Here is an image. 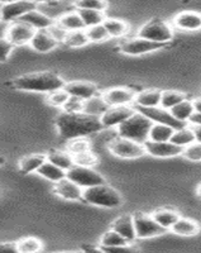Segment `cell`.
Listing matches in <instances>:
<instances>
[{"mask_svg": "<svg viewBox=\"0 0 201 253\" xmlns=\"http://www.w3.org/2000/svg\"><path fill=\"white\" fill-rule=\"evenodd\" d=\"M56 126L61 139L69 142L79 138H86L89 135L104 129L100 118L91 117L85 113L61 112L56 118Z\"/></svg>", "mask_w": 201, "mask_h": 253, "instance_id": "obj_1", "label": "cell"}, {"mask_svg": "<svg viewBox=\"0 0 201 253\" xmlns=\"http://www.w3.org/2000/svg\"><path fill=\"white\" fill-rule=\"evenodd\" d=\"M66 84V81L58 74L52 71L31 72V74H24L12 80V86L14 89L47 92V94L65 89Z\"/></svg>", "mask_w": 201, "mask_h": 253, "instance_id": "obj_2", "label": "cell"}, {"mask_svg": "<svg viewBox=\"0 0 201 253\" xmlns=\"http://www.w3.org/2000/svg\"><path fill=\"white\" fill-rule=\"evenodd\" d=\"M152 126L153 122L151 119L147 118L141 112H135L134 115L117 128V135L144 144L150 139V130Z\"/></svg>", "mask_w": 201, "mask_h": 253, "instance_id": "obj_3", "label": "cell"}, {"mask_svg": "<svg viewBox=\"0 0 201 253\" xmlns=\"http://www.w3.org/2000/svg\"><path fill=\"white\" fill-rule=\"evenodd\" d=\"M83 202L99 208L114 209L123 204V198L115 187L103 184L83 190Z\"/></svg>", "mask_w": 201, "mask_h": 253, "instance_id": "obj_4", "label": "cell"}, {"mask_svg": "<svg viewBox=\"0 0 201 253\" xmlns=\"http://www.w3.org/2000/svg\"><path fill=\"white\" fill-rule=\"evenodd\" d=\"M137 36L156 43L168 44L173 40V27L166 20L153 18L138 29Z\"/></svg>", "mask_w": 201, "mask_h": 253, "instance_id": "obj_5", "label": "cell"}, {"mask_svg": "<svg viewBox=\"0 0 201 253\" xmlns=\"http://www.w3.org/2000/svg\"><path fill=\"white\" fill-rule=\"evenodd\" d=\"M108 148L112 152V155L123 158V160H135V158H141L144 155H147L144 144L137 143V142L130 141V139L119 137V135L110 139L109 143H108Z\"/></svg>", "mask_w": 201, "mask_h": 253, "instance_id": "obj_6", "label": "cell"}, {"mask_svg": "<svg viewBox=\"0 0 201 253\" xmlns=\"http://www.w3.org/2000/svg\"><path fill=\"white\" fill-rule=\"evenodd\" d=\"M67 178L76 182L83 190L98 186V185L107 184L105 177L99 171L95 170L94 167L79 166V165H75L71 170L67 171Z\"/></svg>", "mask_w": 201, "mask_h": 253, "instance_id": "obj_7", "label": "cell"}, {"mask_svg": "<svg viewBox=\"0 0 201 253\" xmlns=\"http://www.w3.org/2000/svg\"><path fill=\"white\" fill-rule=\"evenodd\" d=\"M134 218L135 230H137V239H148L162 236L167 232L163 227L158 224L152 214H146L142 211H135L133 214Z\"/></svg>", "mask_w": 201, "mask_h": 253, "instance_id": "obj_8", "label": "cell"}, {"mask_svg": "<svg viewBox=\"0 0 201 253\" xmlns=\"http://www.w3.org/2000/svg\"><path fill=\"white\" fill-rule=\"evenodd\" d=\"M166 46L167 44L156 43V42H152V41L144 40V38L135 36V37L125 38L119 44V49L124 55L142 56L146 55V53H151L153 51H158V49L163 48Z\"/></svg>", "mask_w": 201, "mask_h": 253, "instance_id": "obj_9", "label": "cell"}, {"mask_svg": "<svg viewBox=\"0 0 201 253\" xmlns=\"http://www.w3.org/2000/svg\"><path fill=\"white\" fill-rule=\"evenodd\" d=\"M36 32L37 31L35 28H32L24 22L15 20V22L8 24V28L1 37H5L14 47L24 46V44L31 43Z\"/></svg>", "mask_w": 201, "mask_h": 253, "instance_id": "obj_10", "label": "cell"}, {"mask_svg": "<svg viewBox=\"0 0 201 253\" xmlns=\"http://www.w3.org/2000/svg\"><path fill=\"white\" fill-rule=\"evenodd\" d=\"M38 8L37 1H1L0 5V19L5 23H12L20 19L27 13Z\"/></svg>", "mask_w": 201, "mask_h": 253, "instance_id": "obj_11", "label": "cell"}, {"mask_svg": "<svg viewBox=\"0 0 201 253\" xmlns=\"http://www.w3.org/2000/svg\"><path fill=\"white\" fill-rule=\"evenodd\" d=\"M138 91L132 87L115 86L104 90L101 92L109 107H121V105H134L135 96Z\"/></svg>", "mask_w": 201, "mask_h": 253, "instance_id": "obj_12", "label": "cell"}, {"mask_svg": "<svg viewBox=\"0 0 201 253\" xmlns=\"http://www.w3.org/2000/svg\"><path fill=\"white\" fill-rule=\"evenodd\" d=\"M134 105H121V107H109L101 117L104 128H118L121 124L135 114Z\"/></svg>", "mask_w": 201, "mask_h": 253, "instance_id": "obj_13", "label": "cell"}, {"mask_svg": "<svg viewBox=\"0 0 201 253\" xmlns=\"http://www.w3.org/2000/svg\"><path fill=\"white\" fill-rule=\"evenodd\" d=\"M137 112H141L144 114L148 119L153 122V123L166 124V126H172L173 129H181L184 126H187L189 124L182 123V122L177 121V119L171 114L170 110H166L161 107L156 108H137L134 107Z\"/></svg>", "mask_w": 201, "mask_h": 253, "instance_id": "obj_14", "label": "cell"}, {"mask_svg": "<svg viewBox=\"0 0 201 253\" xmlns=\"http://www.w3.org/2000/svg\"><path fill=\"white\" fill-rule=\"evenodd\" d=\"M147 155L156 158H172L182 156L184 148L176 146L172 142H152L148 141L144 143Z\"/></svg>", "mask_w": 201, "mask_h": 253, "instance_id": "obj_15", "label": "cell"}, {"mask_svg": "<svg viewBox=\"0 0 201 253\" xmlns=\"http://www.w3.org/2000/svg\"><path fill=\"white\" fill-rule=\"evenodd\" d=\"M173 28L180 31L194 32L201 29V13L195 10H184L173 17L171 22Z\"/></svg>", "mask_w": 201, "mask_h": 253, "instance_id": "obj_16", "label": "cell"}, {"mask_svg": "<svg viewBox=\"0 0 201 253\" xmlns=\"http://www.w3.org/2000/svg\"><path fill=\"white\" fill-rule=\"evenodd\" d=\"M65 90L69 92L70 96H75V98L81 99L83 101L100 94L98 86L95 84L85 80L70 81V83L66 84Z\"/></svg>", "mask_w": 201, "mask_h": 253, "instance_id": "obj_17", "label": "cell"}, {"mask_svg": "<svg viewBox=\"0 0 201 253\" xmlns=\"http://www.w3.org/2000/svg\"><path fill=\"white\" fill-rule=\"evenodd\" d=\"M56 195L63 200H70V202H78L83 200V189L79 186L76 182L71 181L70 178H63L60 182L55 184L53 187Z\"/></svg>", "mask_w": 201, "mask_h": 253, "instance_id": "obj_18", "label": "cell"}, {"mask_svg": "<svg viewBox=\"0 0 201 253\" xmlns=\"http://www.w3.org/2000/svg\"><path fill=\"white\" fill-rule=\"evenodd\" d=\"M38 9L52 20L57 22L62 15L75 10L76 4L67 3V1H43V3H38Z\"/></svg>", "mask_w": 201, "mask_h": 253, "instance_id": "obj_19", "label": "cell"}, {"mask_svg": "<svg viewBox=\"0 0 201 253\" xmlns=\"http://www.w3.org/2000/svg\"><path fill=\"white\" fill-rule=\"evenodd\" d=\"M112 229L118 232L129 243H132V242L137 239L134 218H133V215H129V214H124V215H121L119 218L115 219L112 223Z\"/></svg>", "mask_w": 201, "mask_h": 253, "instance_id": "obj_20", "label": "cell"}, {"mask_svg": "<svg viewBox=\"0 0 201 253\" xmlns=\"http://www.w3.org/2000/svg\"><path fill=\"white\" fill-rule=\"evenodd\" d=\"M29 46L35 51L40 52V53H46V52L52 51V49H55L56 47L60 46V43L49 35L47 29H44V31L36 32L35 37H33L32 42L29 43Z\"/></svg>", "mask_w": 201, "mask_h": 253, "instance_id": "obj_21", "label": "cell"}, {"mask_svg": "<svg viewBox=\"0 0 201 253\" xmlns=\"http://www.w3.org/2000/svg\"><path fill=\"white\" fill-rule=\"evenodd\" d=\"M162 90L160 89H144L142 91H138L135 96L134 107L137 108H156L160 107L161 104Z\"/></svg>", "mask_w": 201, "mask_h": 253, "instance_id": "obj_22", "label": "cell"}, {"mask_svg": "<svg viewBox=\"0 0 201 253\" xmlns=\"http://www.w3.org/2000/svg\"><path fill=\"white\" fill-rule=\"evenodd\" d=\"M20 22H24L28 26H31L32 28H35L36 31H44V29H48L52 24L55 23V20H52L51 18L47 17L44 13H42L40 9H35L32 12L27 13L23 17L20 18Z\"/></svg>", "mask_w": 201, "mask_h": 253, "instance_id": "obj_23", "label": "cell"}, {"mask_svg": "<svg viewBox=\"0 0 201 253\" xmlns=\"http://www.w3.org/2000/svg\"><path fill=\"white\" fill-rule=\"evenodd\" d=\"M152 216L161 227L167 230H171L176 221L181 218V214L172 208H160L153 211Z\"/></svg>", "mask_w": 201, "mask_h": 253, "instance_id": "obj_24", "label": "cell"}, {"mask_svg": "<svg viewBox=\"0 0 201 253\" xmlns=\"http://www.w3.org/2000/svg\"><path fill=\"white\" fill-rule=\"evenodd\" d=\"M108 108H109V105H108L107 101H105V99L103 98V95L100 92L96 96H92V98L83 101L82 113L91 115V117H96V118H101L104 113L108 110Z\"/></svg>", "mask_w": 201, "mask_h": 253, "instance_id": "obj_25", "label": "cell"}, {"mask_svg": "<svg viewBox=\"0 0 201 253\" xmlns=\"http://www.w3.org/2000/svg\"><path fill=\"white\" fill-rule=\"evenodd\" d=\"M171 232L181 237H194L200 233V224L194 219L181 216L171 228Z\"/></svg>", "mask_w": 201, "mask_h": 253, "instance_id": "obj_26", "label": "cell"}, {"mask_svg": "<svg viewBox=\"0 0 201 253\" xmlns=\"http://www.w3.org/2000/svg\"><path fill=\"white\" fill-rule=\"evenodd\" d=\"M47 161V155L42 153H33V155H27L22 157L18 162V167L23 173L37 172L40 166Z\"/></svg>", "mask_w": 201, "mask_h": 253, "instance_id": "obj_27", "label": "cell"}, {"mask_svg": "<svg viewBox=\"0 0 201 253\" xmlns=\"http://www.w3.org/2000/svg\"><path fill=\"white\" fill-rule=\"evenodd\" d=\"M47 160L52 164H55L56 166H58L60 169L67 171H70L72 167L75 166V158L69 151H62V150H52L47 153Z\"/></svg>", "mask_w": 201, "mask_h": 253, "instance_id": "obj_28", "label": "cell"}, {"mask_svg": "<svg viewBox=\"0 0 201 253\" xmlns=\"http://www.w3.org/2000/svg\"><path fill=\"white\" fill-rule=\"evenodd\" d=\"M37 173L40 176H42L43 178H46V180H48V181L55 182V184H57L61 180L67 177L66 171L60 169L58 166H56L55 164L49 162L48 160L40 166V169L37 171Z\"/></svg>", "mask_w": 201, "mask_h": 253, "instance_id": "obj_29", "label": "cell"}, {"mask_svg": "<svg viewBox=\"0 0 201 253\" xmlns=\"http://www.w3.org/2000/svg\"><path fill=\"white\" fill-rule=\"evenodd\" d=\"M104 27L107 28L110 38H123L129 33V24L125 20L118 18H107L104 22Z\"/></svg>", "mask_w": 201, "mask_h": 253, "instance_id": "obj_30", "label": "cell"}, {"mask_svg": "<svg viewBox=\"0 0 201 253\" xmlns=\"http://www.w3.org/2000/svg\"><path fill=\"white\" fill-rule=\"evenodd\" d=\"M171 142L175 143L176 146L181 147V148H186L190 144H193L194 142H196L195 132H194V128L191 126H187L181 128V129H176L173 133Z\"/></svg>", "mask_w": 201, "mask_h": 253, "instance_id": "obj_31", "label": "cell"}, {"mask_svg": "<svg viewBox=\"0 0 201 253\" xmlns=\"http://www.w3.org/2000/svg\"><path fill=\"white\" fill-rule=\"evenodd\" d=\"M187 99V95L182 91H177V90H162L161 96V104L160 107L163 108L166 110H171L182 103Z\"/></svg>", "mask_w": 201, "mask_h": 253, "instance_id": "obj_32", "label": "cell"}, {"mask_svg": "<svg viewBox=\"0 0 201 253\" xmlns=\"http://www.w3.org/2000/svg\"><path fill=\"white\" fill-rule=\"evenodd\" d=\"M170 112L177 121L189 124V121L191 119L194 113H195V107H194L193 99L187 98L186 100H184L182 103L176 105V107L173 108V109H171Z\"/></svg>", "mask_w": 201, "mask_h": 253, "instance_id": "obj_33", "label": "cell"}, {"mask_svg": "<svg viewBox=\"0 0 201 253\" xmlns=\"http://www.w3.org/2000/svg\"><path fill=\"white\" fill-rule=\"evenodd\" d=\"M176 129L172 126H166V124L153 123L152 128L150 130V139L152 142H171L173 133Z\"/></svg>", "mask_w": 201, "mask_h": 253, "instance_id": "obj_34", "label": "cell"}, {"mask_svg": "<svg viewBox=\"0 0 201 253\" xmlns=\"http://www.w3.org/2000/svg\"><path fill=\"white\" fill-rule=\"evenodd\" d=\"M58 23L66 29L67 32H74V31H82L85 28V24H83L82 19H81L80 14L78 13V10H72L69 12L67 14L62 15L60 19L57 20Z\"/></svg>", "mask_w": 201, "mask_h": 253, "instance_id": "obj_35", "label": "cell"}, {"mask_svg": "<svg viewBox=\"0 0 201 253\" xmlns=\"http://www.w3.org/2000/svg\"><path fill=\"white\" fill-rule=\"evenodd\" d=\"M76 10L80 14L86 29L90 28V27L103 24L107 19L105 14L103 12H98V10H90V9H76Z\"/></svg>", "mask_w": 201, "mask_h": 253, "instance_id": "obj_36", "label": "cell"}, {"mask_svg": "<svg viewBox=\"0 0 201 253\" xmlns=\"http://www.w3.org/2000/svg\"><path fill=\"white\" fill-rule=\"evenodd\" d=\"M129 242L126 241L124 237H121L118 232H115L114 229L110 228L105 233L101 236L100 241H99V246L100 247H118V246L128 245Z\"/></svg>", "mask_w": 201, "mask_h": 253, "instance_id": "obj_37", "label": "cell"}, {"mask_svg": "<svg viewBox=\"0 0 201 253\" xmlns=\"http://www.w3.org/2000/svg\"><path fill=\"white\" fill-rule=\"evenodd\" d=\"M90 41L87 38L86 29H82V31H74L69 32L67 35L66 41H65V46L70 47V48H80V47L86 46Z\"/></svg>", "mask_w": 201, "mask_h": 253, "instance_id": "obj_38", "label": "cell"}, {"mask_svg": "<svg viewBox=\"0 0 201 253\" xmlns=\"http://www.w3.org/2000/svg\"><path fill=\"white\" fill-rule=\"evenodd\" d=\"M17 243L22 253H40L43 248V243L36 237H24Z\"/></svg>", "mask_w": 201, "mask_h": 253, "instance_id": "obj_39", "label": "cell"}, {"mask_svg": "<svg viewBox=\"0 0 201 253\" xmlns=\"http://www.w3.org/2000/svg\"><path fill=\"white\" fill-rule=\"evenodd\" d=\"M87 38L92 43H100L104 41H108L110 38L109 33H108L107 28L104 27V24H99V26L90 27L86 29Z\"/></svg>", "mask_w": 201, "mask_h": 253, "instance_id": "obj_40", "label": "cell"}, {"mask_svg": "<svg viewBox=\"0 0 201 253\" xmlns=\"http://www.w3.org/2000/svg\"><path fill=\"white\" fill-rule=\"evenodd\" d=\"M70 99V94L65 89L57 90V91H53L51 94H48L47 96V101L48 104H51L52 107L60 108V109H63L66 103Z\"/></svg>", "mask_w": 201, "mask_h": 253, "instance_id": "obj_41", "label": "cell"}, {"mask_svg": "<svg viewBox=\"0 0 201 253\" xmlns=\"http://www.w3.org/2000/svg\"><path fill=\"white\" fill-rule=\"evenodd\" d=\"M90 143L86 138H79L74 139V141H70L67 143V151L71 153L72 156L80 155L82 152H86V151H90Z\"/></svg>", "mask_w": 201, "mask_h": 253, "instance_id": "obj_42", "label": "cell"}, {"mask_svg": "<svg viewBox=\"0 0 201 253\" xmlns=\"http://www.w3.org/2000/svg\"><path fill=\"white\" fill-rule=\"evenodd\" d=\"M76 9H90V10H98V12H105L108 8L107 1L103 0H81L76 1Z\"/></svg>", "mask_w": 201, "mask_h": 253, "instance_id": "obj_43", "label": "cell"}, {"mask_svg": "<svg viewBox=\"0 0 201 253\" xmlns=\"http://www.w3.org/2000/svg\"><path fill=\"white\" fill-rule=\"evenodd\" d=\"M74 158H75V164L79 165V166L94 167L95 165L98 164V156L95 155L91 150L74 156Z\"/></svg>", "mask_w": 201, "mask_h": 253, "instance_id": "obj_44", "label": "cell"}, {"mask_svg": "<svg viewBox=\"0 0 201 253\" xmlns=\"http://www.w3.org/2000/svg\"><path fill=\"white\" fill-rule=\"evenodd\" d=\"M182 157H185L189 161L201 162V143L200 142H194L189 147L184 148Z\"/></svg>", "mask_w": 201, "mask_h": 253, "instance_id": "obj_45", "label": "cell"}, {"mask_svg": "<svg viewBox=\"0 0 201 253\" xmlns=\"http://www.w3.org/2000/svg\"><path fill=\"white\" fill-rule=\"evenodd\" d=\"M47 31H48L49 35H51L52 37L55 38V40L57 41V42L60 44L65 43V41H66L67 35H69V32H67L66 29L63 28V27L61 26V24L58 23V22H55V23L52 24V26L49 27V28L47 29Z\"/></svg>", "mask_w": 201, "mask_h": 253, "instance_id": "obj_46", "label": "cell"}, {"mask_svg": "<svg viewBox=\"0 0 201 253\" xmlns=\"http://www.w3.org/2000/svg\"><path fill=\"white\" fill-rule=\"evenodd\" d=\"M83 109V100L75 98V96H70L69 101L66 103L62 112L66 113H82Z\"/></svg>", "mask_w": 201, "mask_h": 253, "instance_id": "obj_47", "label": "cell"}, {"mask_svg": "<svg viewBox=\"0 0 201 253\" xmlns=\"http://www.w3.org/2000/svg\"><path fill=\"white\" fill-rule=\"evenodd\" d=\"M103 250L107 253H141V250L137 246L129 243L118 247H103Z\"/></svg>", "mask_w": 201, "mask_h": 253, "instance_id": "obj_48", "label": "cell"}, {"mask_svg": "<svg viewBox=\"0 0 201 253\" xmlns=\"http://www.w3.org/2000/svg\"><path fill=\"white\" fill-rule=\"evenodd\" d=\"M13 48H14V46L5 37L0 38V60H1V62H4L9 57Z\"/></svg>", "mask_w": 201, "mask_h": 253, "instance_id": "obj_49", "label": "cell"}, {"mask_svg": "<svg viewBox=\"0 0 201 253\" xmlns=\"http://www.w3.org/2000/svg\"><path fill=\"white\" fill-rule=\"evenodd\" d=\"M0 253H22L17 242H4L0 246Z\"/></svg>", "mask_w": 201, "mask_h": 253, "instance_id": "obj_50", "label": "cell"}, {"mask_svg": "<svg viewBox=\"0 0 201 253\" xmlns=\"http://www.w3.org/2000/svg\"><path fill=\"white\" fill-rule=\"evenodd\" d=\"M82 253H107L103 250V247H94V246H82Z\"/></svg>", "mask_w": 201, "mask_h": 253, "instance_id": "obj_51", "label": "cell"}, {"mask_svg": "<svg viewBox=\"0 0 201 253\" xmlns=\"http://www.w3.org/2000/svg\"><path fill=\"white\" fill-rule=\"evenodd\" d=\"M189 126H201V113L195 112L191 119L189 121Z\"/></svg>", "mask_w": 201, "mask_h": 253, "instance_id": "obj_52", "label": "cell"}, {"mask_svg": "<svg viewBox=\"0 0 201 253\" xmlns=\"http://www.w3.org/2000/svg\"><path fill=\"white\" fill-rule=\"evenodd\" d=\"M194 107H195V112L201 113V96H198V98L193 99Z\"/></svg>", "mask_w": 201, "mask_h": 253, "instance_id": "obj_53", "label": "cell"}, {"mask_svg": "<svg viewBox=\"0 0 201 253\" xmlns=\"http://www.w3.org/2000/svg\"><path fill=\"white\" fill-rule=\"evenodd\" d=\"M194 132H195L196 142H200L201 143V126H193Z\"/></svg>", "mask_w": 201, "mask_h": 253, "instance_id": "obj_54", "label": "cell"}, {"mask_svg": "<svg viewBox=\"0 0 201 253\" xmlns=\"http://www.w3.org/2000/svg\"><path fill=\"white\" fill-rule=\"evenodd\" d=\"M196 193H198V196H199V198L201 199V184L199 185V186H198V190H196Z\"/></svg>", "mask_w": 201, "mask_h": 253, "instance_id": "obj_55", "label": "cell"}, {"mask_svg": "<svg viewBox=\"0 0 201 253\" xmlns=\"http://www.w3.org/2000/svg\"><path fill=\"white\" fill-rule=\"evenodd\" d=\"M53 253H82V252H74V251H69V252H53Z\"/></svg>", "mask_w": 201, "mask_h": 253, "instance_id": "obj_56", "label": "cell"}]
</instances>
